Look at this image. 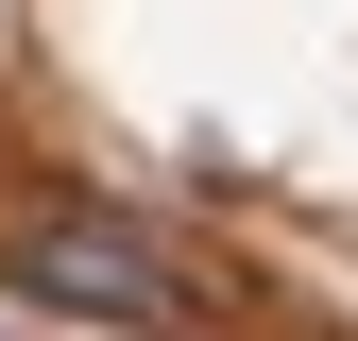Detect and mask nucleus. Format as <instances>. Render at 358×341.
<instances>
[{"label": "nucleus", "instance_id": "obj_1", "mask_svg": "<svg viewBox=\"0 0 358 341\" xmlns=\"http://www.w3.org/2000/svg\"><path fill=\"white\" fill-rule=\"evenodd\" d=\"M0 290H17V307H69V324H205V273L137 205H103V188L17 205V222H0Z\"/></svg>", "mask_w": 358, "mask_h": 341}]
</instances>
